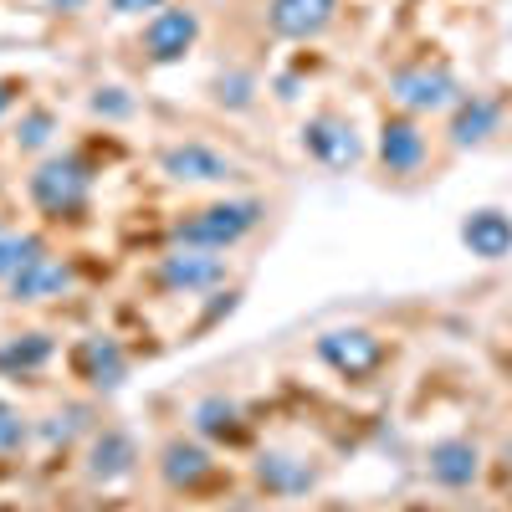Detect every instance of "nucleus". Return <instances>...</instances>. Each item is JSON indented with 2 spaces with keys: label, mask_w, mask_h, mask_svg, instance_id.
<instances>
[{
  "label": "nucleus",
  "mask_w": 512,
  "mask_h": 512,
  "mask_svg": "<svg viewBox=\"0 0 512 512\" xmlns=\"http://www.w3.org/2000/svg\"><path fill=\"white\" fill-rule=\"evenodd\" d=\"M379 159L390 175H415L425 164V134L415 128V118H384L379 128Z\"/></svg>",
  "instance_id": "obj_16"
},
{
  "label": "nucleus",
  "mask_w": 512,
  "mask_h": 512,
  "mask_svg": "<svg viewBox=\"0 0 512 512\" xmlns=\"http://www.w3.org/2000/svg\"><path fill=\"white\" fill-rule=\"evenodd\" d=\"M195 431L200 436H210V441H241L246 436V420H241V405L236 400H226V395H205L200 405H195Z\"/></svg>",
  "instance_id": "obj_19"
},
{
  "label": "nucleus",
  "mask_w": 512,
  "mask_h": 512,
  "mask_svg": "<svg viewBox=\"0 0 512 512\" xmlns=\"http://www.w3.org/2000/svg\"><path fill=\"white\" fill-rule=\"evenodd\" d=\"M159 169L175 185H226V180H236L241 169H236V159H226L221 149H210V144H169L164 154H159Z\"/></svg>",
  "instance_id": "obj_5"
},
{
  "label": "nucleus",
  "mask_w": 512,
  "mask_h": 512,
  "mask_svg": "<svg viewBox=\"0 0 512 512\" xmlns=\"http://www.w3.org/2000/svg\"><path fill=\"white\" fill-rule=\"evenodd\" d=\"M210 472H216V461H210V451H205L200 441H185V436L164 441V451H159V477H164V487L190 492V487H200Z\"/></svg>",
  "instance_id": "obj_13"
},
{
  "label": "nucleus",
  "mask_w": 512,
  "mask_h": 512,
  "mask_svg": "<svg viewBox=\"0 0 512 512\" xmlns=\"http://www.w3.org/2000/svg\"><path fill=\"white\" fill-rule=\"evenodd\" d=\"M77 374L93 384V390H118V384L128 379V359L123 349L113 344V338H82V349H77Z\"/></svg>",
  "instance_id": "obj_17"
},
{
  "label": "nucleus",
  "mask_w": 512,
  "mask_h": 512,
  "mask_svg": "<svg viewBox=\"0 0 512 512\" xmlns=\"http://www.w3.org/2000/svg\"><path fill=\"white\" fill-rule=\"evenodd\" d=\"M221 277H226L221 251H205V246H175L159 262V282L169 292H205V287H216Z\"/></svg>",
  "instance_id": "obj_7"
},
{
  "label": "nucleus",
  "mask_w": 512,
  "mask_h": 512,
  "mask_svg": "<svg viewBox=\"0 0 512 512\" xmlns=\"http://www.w3.org/2000/svg\"><path fill=\"white\" fill-rule=\"evenodd\" d=\"M390 98L405 108V113H446L461 103V82L451 67H431V62H415V67H400L390 77Z\"/></svg>",
  "instance_id": "obj_3"
},
{
  "label": "nucleus",
  "mask_w": 512,
  "mask_h": 512,
  "mask_svg": "<svg viewBox=\"0 0 512 512\" xmlns=\"http://www.w3.org/2000/svg\"><path fill=\"white\" fill-rule=\"evenodd\" d=\"M425 472H431V482L446 487V492H466L482 477V446L466 441V436H446L425 451Z\"/></svg>",
  "instance_id": "obj_6"
},
{
  "label": "nucleus",
  "mask_w": 512,
  "mask_h": 512,
  "mask_svg": "<svg viewBox=\"0 0 512 512\" xmlns=\"http://www.w3.org/2000/svg\"><path fill=\"white\" fill-rule=\"evenodd\" d=\"M11 103H16V82H11V77H0V118L11 113Z\"/></svg>",
  "instance_id": "obj_26"
},
{
  "label": "nucleus",
  "mask_w": 512,
  "mask_h": 512,
  "mask_svg": "<svg viewBox=\"0 0 512 512\" xmlns=\"http://www.w3.org/2000/svg\"><path fill=\"white\" fill-rule=\"evenodd\" d=\"M461 246L472 256H482V262H502V256H512V216H502L492 205L472 210L461 221Z\"/></svg>",
  "instance_id": "obj_14"
},
{
  "label": "nucleus",
  "mask_w": 512,
  "mask_h": 512,
  "mask_svg": "<svg viewBox=\"0 0 512 512\" xmlns=\"http://www.w3.org/2000/svg\"><path fill=\"white\" fill-rule=\"evenodd\" d=\"M139 472V446H134V436L128 431H103V436H93V446H88V477L98 482V487H118V482H128Z\"/></svg>",
  "instance_id": "obj_11"
},
{
  "label": "nucleus",
  "mask_w": 512,
  "mask_h": 512,
  "mask_svg": "<svg viewBox=\"0 0 512 512\" xmlns=\"http://www.w3.org/2000/svg\"><path fill=\"white\" fill-rule=\"evenodd\" d=\"M6 287H11L16 303H41V297H57V292H67V287H72V267L62 262V256L41 251L36 262H26Z\"/></svg>",
  "instance_id": "obj_15"
},
{
  "label": "nucleus",
  "mask_w": 512,
  "mask_h": 512,
  "mask_svg": "<svg viewBox=\"0 0 512 512\" xmlns=\"http://www.w3.org/2000/svg\"><path fill=\"white\" fill-rule=\"evenodd\" d=\"M507 461H512V441H507Z\"/></svg>",
  "instance_id": "obj_27"
},
{
  "label": "nucleus",
  "mask_w": 512,
  "mask_h": 512,
  "mask_svg": "<svg viewBox=\"0 0 512 512\" xmlns=\"http://www.w3.org/2000/svg\"><path fill=\"white\" fill-rule=\"evenodd\" d=\"M52 359V338L47 333H21L0 349V374H31Z\"/></svg>",
  "instance_id": "obj_20"
},
{
  "label": "nucleus",
  "mask_w": 512,
  "mask_h": 512,
  "mask_svg": "<svg viewBox=\"0 0 512 512\" xmlns=\"http://www.w3.org/2000/svg\"><path fill=\"white\" fill-rule=\"evenodd\" d=\"M26 436H31L26 415H21L16 405L0 400V451H21V446H26Z\"/></svg>",
  "instance_id": "obj_23"
},
{
  "label": "nucleus",
  "mask_w": 512,
  "mask_h": 512,
  "mask_svg": "<svg viewBox=\"0 0 512 512\" xmlns=\"http://www.w3.org/2000/svg\"><path fill=\"white\" fill-rule=\"evenodd\" d=\"M303 144H308V154L318 159V164H328V169H349V164H359V134H354V123L349 118H333V113H318L308 128H303Z\"/></svg>",
  "instance_id": "obj_10"
},
{
  "label": "nucleus",
  "mask_w": 512,
  "mask_h": 512,
  "mask_svg": "<svg viewBox=\"0 0 512 512\" xmlns=\"http://www.w3.org/2000/svg\"><path fill=\"white\" fill-rule=\"evenodd\" d=\"M93 108H98V113H128V98H118V88H103V93L93 98Z\"/></svg>",
  "instance_id": "obj_25"
},
{
  "label": "nucleus",
  "mask_w": 512,
  "mask_h": 512,
  "mask_svg": "<svg viewBox=\"0 0 512 512\" xmlns=\"http://www.w3.org/2000/svg\"><path fill=\"white\" fill-rule=\"evenodd\" d=\"M52 134H57V118H52L47 108H31V113L16 123V144H21V149H47Z\"/></svg>",
  "instance_id": "obj_22"
},
{
  "label": "nucleus",
  "mask_w": 512,
  "mask_h": 512,
  "mask_svg": "<svg viewBox=\"0 0 512 512\" xmlns=\"http://www.w3.org/2000/svg\"><path fill=\"white\" fill-rule=\"evenodd\" d=\"M338 16V0H272L267 26L287 41H318Z\"/></svg>",
  "instance_id": "obj_9"
},
{
  "label": "nucleus",
  "mask_w": 512,
  "mask_h": 512,
  "mask_svg": "<svg viewBox=\"0 0 512 512\" xmlns=\"http://www.w3.org/2000/svg\"><path fill=\"white\" fill-rule=\"evenodd\" d=\"M41 251H47L41 236H0V282H11L26 262H36Z\"/></svg>",
  "instance_id": "obj_21"
},
{
  "label": "nucleus",
  "mask_w": 512,
  "mask_h": 512,
  "mask_svg": "<svg viewBox=\"0 0 512 512\" xmlns=\"http://www.w3.org/2000/svg\"><path fill=\"white\" fill-rule=\"evenodd\" d=\"M31 205L41 210V216H77L82 205H88L93 195V175H88V164L72 159V154H52V159H41L36 164V175H31Z\"/></svg>",
  "instance_id": "obj_2"
},
{
  "label": "nucleus",
  "mask_w": 512,
  "mask_h": 512,
  "mask_svg": "<svg viewBox=\"0 0 512 512\" xmlns=\"http://www.w3.org/2000/svg\"><path fill=\"white\" fill-rule=\"evenodd\" d=\"M195 36H200V16L185 11V6H164L149 16L144 26V47L154 62H180L190 47H195Z\"/></svg>",
  "instance_id": "obj_8"
},
{
  "label": "nucleus",
  "mask_w": 512,
  "mask_h": 512,
  "mask_svg": "<svg viewBox=\"0 0 512 512\" xmlns=\"http://www.w3.org/2000/svg\"><path fill=\"white\" fill-rule=\"evenodd\" d=\"M267 205L262 200H216V205H200L175 226L180 246H205V251H226L236 241H246L256 226H262Z\"/></svg>",
  "instance_id": "obj_1"
},
{
  "label": "nucleus",
  "mask_w": 512,
  "mask_h": 512,
  "mask_svg": "<svg viewBox=\"0 0 512 512\" xmlns=\"http://www.w3.org/2000/svg\"><path fill=\"white\" fill-rule=\"evenodd\" d=\"M497 123H502V103H497V98H487V93H461L446 134H451L456 149H477V144H487V139L497 134Z\"/></svg>",
  "instance_id": "obj_12"
},
{
  "label": "nucleus",
  "mask_w": 512,
  "mask_h": 512,
  "mask_svg": "<svg viewBox=\"0 0 512 512\" xmlns=\"http://www.w3.org/2000/svg\"><path fill=\"white\" fill-rule=\"evenodd\" d=\"M118 16H144V11H164V0H108Z\"/></svg>",
  "instance_id": "obj_24"
},
{
  "label": "nucleus",
  "mask_w": 512,
  "mask_h": 512,
  "mask_svg": "<svg viewBox=\"0 0 512 512\" xmlns=\"http://www.w3.org/2000/svg\"><path fill=\"white\" fill-rule=\"evenodd\" d=\"M318 359L344 379H364L384 364V338L369 328H333L318 338Z\"/></svg>",
  "instance_id": "obj_4"
},
{
  "label": "nucleus",
  "mask_w": 512,
  "mask_h": 512,
  "mask_svg": "<svg viewBox=\"0 0 512 512\" xmlns=\"http://www.w3.org/2000/svg\"><path fill=\"white\" fill-rule=\"evenodd\" d=\"M256 477H262V487H267V492L292 497V492L318 487V466H308L303 456H287V451H267L262 461H256Z\"/></svg>",
  "instance_id": "obj_18"
}]
</instances>
